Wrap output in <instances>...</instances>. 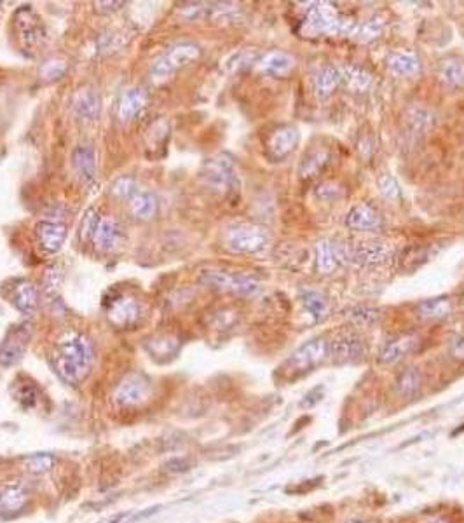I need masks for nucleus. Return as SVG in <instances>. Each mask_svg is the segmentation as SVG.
Here are the masks:
<instances>
[{
    "instance_id": "obj_33",
    "label": "nucleus",
    "mask_w": 464,
    "mask_h": 523,
    "mask_svg": "<svg viewBox=\"0 0 464 523\" xmlns=\"http://www.w3.org/2000/svg\"><path fill=\"white\" fill-rule=\"evenodd\" d=\"M327 160H328V152H325V151L311 152V154L302 160L301 177L309 178V177H314V175H318L325 168Z\"/></svg>"
},
{
    "instance_id": "obj_34",
    "label": "nucleus",
    "mask_w": 464,
    "mask_h": 523,
    "mask_svg": "<svg viewBox=\"0 0 464 523\" xmlns=\"http://www.w3.org/2000/svg\"><path fill=\"white\" fill-rule=\"evenodd\" d=\"M440 78L447 86H459L464 82V63L463 61H447L441 65Z\"/></svg>"
},
{
    "instance_id": "obj_9",
    "label": "nucleus",
    "mask_w": 464,
    "mask_h": 523,
    "mask_svg": "<svg viewBox=\"0 0 464 523\" xmlns=\"http://www.w3.org/2000/svg\"><path fill=\"white\" fill-rule=\"evenodd\" d=\"M346 260L354 262L358 265H377L384 264L391 255V249L388 245L377 241L370 242H356L353 246H344Z\"/></svg>"
},
{
    "instance_id": "obj_46",
    "label": "nucleus",
    "mask_w": 464,
    "mask_h": 523,
    "mask_svg": "<svg viewBox=\"0 0 464 523\" xmlns=\"http://www.w3.org/2000/svg\"><path fill=\"white\" fill-rule=\"evenodd\" d=\"M428 523H448V522L445 520V518H433V520L428 522Z\"/></svg>"
},
{
    "instance_id": "obj_23",
    "label": "nucleus",
    "mask_w": 464,
    "mask_h": 523,
    "mask_svg": "<svg viewBox=\"0 0 464 523\" xmlns=\"http://www.w3.org/2000/svg\"><path fill=\"white\" fill-rule=\"evenodd\" d=\"M74 110L81 119L95 121L100 115V96L95 89L82 88L79 89L74 98Z\"/></svg>"
},
{
    "instance_id": "obj_3",
    "label": "nucleus",
    "mask_w": 464,
    "mask_h": 523,
    "mask_svg": "<svg viewBox=\"0 0 464 523\" xmlns=\"http://www.w3.org/2000/svg\"><path fill=\"white\" fill-rule=\"evenodd\" d=\"M271 242V235L260 225L241 223L229 229L226 235V246L234 253H260Z\"/></svg>"
},
{
    "instance_id": "obj_16",
    "label": "nucleus",
    "mask_w": 464,
    "mask_h": 523,
    "mask_svg": "<svg viewBox=\"0 0 464 523\" xmlns=\"http://www.w3.org/2000/svg\"><path fill=\"white\" fill-rule=\"evenodd\" d=\"M39 246L46 253H58L65 242L66 229L59 222H39L35 227Z\"/></svg>"
},
{
    "instance_id": "obj_26",
    "label": "nucleus",
    "mask_w": 464,
    "mask_h": 523,
    "mask_svg": "<svg viewBox=\"0 0 464 523\" xmlns=\"http://www.w3.org/2000/svg\"><path fill=\"white\" fill-rule=\"evenodd\" d=\"M340 84H344L351 91L361 93L370 88L372 77L360 66H340Z\"/></svg>"
},
{
    "instance_id": "obj_43",
    "label": "nucleus",
    "mask_w": 464,
    "mask_h": 523,
    "mask_svg": "<svg viewBox=\"0 0 464 523\" xmlns=\"http://www.w3.org/2000/svg\"><path fill=\"white\" fill-rule=\"evenodd\" d=\"M377 317H379V314H377V311H372V309H354L351 312V319L358 324H365V327L376 323Z\"/></svg>"
},
{
    "instance_id": "obj_21",
    "label": "nucleus",
    "mask_w": 464,
    "mask_h": 523,
    "mask_svg": "<svg viewBox=\"0 0 464 523\" xmlns=\"http://www.w3.org/2000/svg\"><path fill=\"white\" fill-rule=\"evenodd\" d=\"M147 96L141 89H128L121 95L117 105V117L121 122H131L144 112Z\"/></svg>"
},
{
    "instance_id": "obj_44",
    "label": "nucleus",
    "mask_w": 464,
    "mask_h": 523,
    "mask_svg": "<svg viewBox=\"0 0 464 523\" xmlns=\"http://www.w3.org/2000/svg\"><path fill=\"white\" fill-rule=\"evenodd\" d=\"M30 464V471H33V473H44V471H47L51 468L52 464V459L50 457V455H37V457H32L28 461Z\"/></svg>"
},
{
    "instance_id": "obj_13",
    "label": "nucleus",
    "mask_w": 464,
    "mask_h": 523,
    "mask_svg": "<svg viewBox=\"0 0 464 523\" xmlns=\"http://www.w3.org/2000/svg\"><path fill=\"white\" fill-rule=\"evenodd\" d=\"M124 233H122L121 223L115 218L108 216V218L100 220L98 227H96V233L93 235V242H95L96 248L100 252H114L119 245H121Z\"/></svg>"
},
{
    "instance_id": "obj_5",
    "label": "nucleus",
    "mask_w": 464,
    "mask_h": 523,
    "mask_svg": "<svg viewBox=\"0 0 464 523\" xmlns=\"http://www.w3.org/2000/svg\"><path fill=\"white\" fill-rule=\"evenodd\" d=\"M328 356V342L325 339L318 337L306 342L304 346L298 347L294 354L284 363V372L290 373L291 377H298L308 373L309 370L316 368L325 361Z\"/></svg>"
},
{
    "instance_id": "obj_30",
    "label": "nucleus",
    "mask_w": 464,
    "mask_h": 523,
    "mask_svg": "<svg viewBox=\"0 0 464 523\" xmlns=\"http://www.w3.org/2000/svg\"><path fill=\"white\" fill-rule=\"evenodd\" d=\"M422 386V375L417 368H407L400 373L398 380H396V392L402 398H412L419 392Z\"/></svg>"
},
{
    "instance_id": "obj_31",
    "label": "nucleus",
    "mask_w": 464,
    "mask_h": 523,
    "mask_svg": "<svg viewBox=\"0 0 464 523\" xmlns=\"http://www.w3.org/2000/svg\"><path fill=\"white\" fill-rule=\"evenodd\" d=\"M301 298H302V304H304L306 311L311 314V317H313L314 321L323 319V317L328 314L327 298H325L321 293H318V291H304Z\"/></svg>"
},
{
    "instance_id": "obj_29",
    "label": "nucleus",
    "mask_w": 464,
    "mask_h": 523,
    "mask_svg": "<svg viewBox=\"0 0 464 523\" xmlns=\"http://www.w3.org/2000/svg\"><path fill=\"white\" fill-rule=\"evenodd\" d=\"M72 163H74V168H76V171L79 173V177H81L82 180L89 182L95 178L96 160H95V152H93V148L77 147L76 151H74Z\"/></svg>"
},
{
    "instance_id": "obj_24",
    "label": "nucleus",
    "mask_w": 464,
    "mask_h": 523,
    "mask_svg": "<svg viewBox=\"0 0 464 523\" xmlns=\"http://www.w3.org/2000/svg\"><path fill=\"white\" fill-rule=\"evenodd\" d=\"M389 70H391L395 76L400 77H412L419 72V59L414 52H405L398 51L393 52L388 59Z\"/></svg>"
},
{
    "instance_id": "obj_39",
    "label": "nucleus",
    "mask_w": 464,
    "mask_h": 523,
    "mask_svg": "<svg viewBox=\"0 0 464 523\" xmlns=\"http://www.w3.org/2000/svg\"><path fill=\"white\" fill-rule=\"evenodd\" d=\"M59 285H62V276L56 269H47L46 276H44V293L47 298L54 297L58 293Z\"/></svg>"
},
{
    "instance_id": "obj_6",
    "label": "nucleus",
    "mask_w": 464,
    "mask_h": 523,
    "mask_svg": "<svg viewBox=\"0 0 464 523\" xmlns=\"http://www.w3.org/2000/svg\"><path fill=\"white\" fill-rule=\"evenodd\" d=\"M201 178L208 187L222 194H229L239 187L238 175H236L234 163L227 155H216L209 159L203 166Z\"/></svg>"
},
{
    "instance_id": "obj_15",
    "label": "nucleus",
    "mask_w": 464,
    "mask_h": 523,
    "mask_svg": "<svg viewBox=\"0 0 464 523\" xmlns=\"http://www.w3.org/2000/svg\"><path fill=\"white\" fill-rule=\"evenodd\" d=\"M26 327H18L11 331L9 339L0 346V365L11 366L23 358L30 335Z\"/></svg>"
},
{
    "instance_id": "obj_22",
    "label": "nucleus",
    "mask_w": 464,
    "mask_h": 523,
    "mask_svg": "<svg viewBox=\"0 0 464 523\" xmlns=\"http://www.w3.org/2000/svg\"><path fill=\"white\" fill-rule=\"evenodd\" d=\"M28 492L21 483H9L0 488V513L16 515L26 504Z\"/></svg>"
},
{
    "instance_id": "obj_35",
    "label": "nucleus",
    "mask_w": 464,
    "mask_h": 523,
    "mask_svg": "<svg viewBox=\"0 0 464 523\" xmlns=\"http://www.w3.org/2000/svg\"><path fill=\"white\" fill-rule=\"evenodd\" d=\"M100 220H102V216H100V213L96 211L95 208H89L88 211H86V215L82 216L81 222V237L84 239V241H93V235L96 233V227H98Z\"/></svg>"
},
{
    "instance_id": "obj_45",
    "label": "nucleus",
    "mask_w": 464,
    "mask_h": 523,
    "mask_svg": "<svg viewBox=\"0 0 464 523\" xmlns=\"http://www.w3.org/2000/svg\"><path fill=\"white\" fill-rule=\"evenodd\" d=\"M451 354L456 360L464 361V335H458L451 342Z\"/></svg>"
},
{
    "instance_id": "obj_1",
    "label": "nucleus",
    "mask_w": 464,
    "mask_h": 523,
    "mask_svg": "<svg viewBox=\"0 0 464 523\" xmlns=\"http://www.w3.org/2000/svg\"><path fill=\"white\" fill-rule=\"evenodd\" d=\"M52 366L66 384L77 386L89 375L93 366L91 343L82 335H66L52 351Z\"/></svg>"
},
{
    "instance_id": "obj_27",
    "label": "nucleus",
    "mask_w": 464,
    "mask_h": 523,
    "mask_svg": "<svg viewBox=\"0 0 464 523\" xmlns=\"http://www.w3.org/2000/svg\"><path fill=\"white\" fill-rule=\"evenodd\" d=\"M129 211L138 220H151L157 213V199L151 192H140L138 190L129 199Z\"/></svg>"
},
{
    "instance_id": "obj_14",
    "label": "nucleus",
    "mask_w": 464,
    "mask_h": 523,
    "mask_svg": "<svg viewBox=\"0 0 464 523\" xmlns=\"http://www.w3.org/2000/svg\"><path fill=\"white\" fill-rule=\"evenodd\" d=\"M14 21H16V28L20 32V39L25 47H33L40 42V39L44 37L42 25L39 23V20L32 13V9L21 7L16 13V20Z\"/></svg>"
},
{
    "instance_id": "obj_19",
    "label": "nucleus",
    "mask_w": 464,
    "mask_h": 523,
    "mask_svg": "<svg viewBox=\"0 0 464 523\" xmlns=\"http://www.w3.org/2000/svg\"><path fill=\"white\" fill-rule=\"evenodd\" d=\"M346 262V252L342 245L332 241H321L316 246V271L320 274H332L337 265Z\"/></svg>"
},
{
    "instance_id": "obj_12",
    "label": "nucleus",
    "mask_w": 464,
    "mask_h": 523,
    "mask_svg": "<svg viewBox=\"0 0 464 523\" xmlns=\"http://www.w3.org/2000/svg\"><path fill=\"white\" fill-rule=\"evenodd\" d=\"M298 138H301V134L294 126H282V128L272 131V134L267 140L269 155L276 160L283 159L297 147Z\"/></svg>"
},
{
    "instance_id": "obj_8",
    "label": "nucleus",
    "mask_w": 464,
    "mask_h": 523,
    "mask_svg": "<svg viewBox=\"0 0 464 523\" xmlns=\"http://www.w3.org/2000/svg\"><path fill=\"white\" fill-rule=\"evenodd\" d=\"M108 321L117 328H131L140 323L144 316L141 304L133 297H119L110 302L108 307Z\"/></svg>"
},
{
    "instance_id": "obj_20",
    "label": "nucleus",
    "mask_w": 464,
    "mask_h": 523,
    "mask_svg": "<svg viewBox=\"0 0 464 523\" xmlns=\"http://www.w3.org/2000/svg\"><path fill=\"white\" fill-rule=\"evenodd\" d=\"M258 69L262 74L272 77H283L291 72L295 65V59L284 51H269L258 59Z\"/></svg>"
},
{
    "instance_id": "obj_2",
    "label": "nucleus",
    "mask_w": 464,
    "mask_h": 523,
    "mask_svg": "<svg viewBox=\"0 0 464 523\" xmlns=\"http://www.w3.org/2000/svg\"><path fill=\"white\" fill-rule=\"evenodd\" d=\"M304 30L313 35H356L358 26L354 21L346 20L328 4H316L309 9L304 20Z\"/></svg>"
},
{
    "instance_id": "obj_38",
    "label": "nucleus",
    "mask_w": 464,
    "mask_h": 523,
    "mask_svg": "<svg viewBox=\"0 0 464 523\" xmlns=\"http://www.w3.org/2000/svg\"><path fill=\"white\" fill-rule=\"evenodd\" d=\"M255 61H257V52L239 51V52H236L234 58L229 61V69H231V72H239V70L248 69V66Z\"/></svg>"
},
{
    "instance_id": "obj_42",
    "label": "nucleus",
    "mask_w": 464,
    "mask_h": 523,
    "mask_svg": "<svg viewBox=\"0 0 464 523\" xmlns=\"http://www.w3.org/2000/svg\"><path fill=\"white\" fill-rule=\"evenodd\" d=\"M65 70H66L65 63L54 61V59H52V61L44 63V66L40 69V76L46 78V81H52V78L63 77Z\"/></svg>"
},
{
    "instance_id": "obj_7",
    "label": "nucleus",
    "mask_w": 464,
    "mask_h": 523,
    "mask_svg": "<svg viewBox=\"0 0 464 523\" xmlns=\"http://www.w3.org/2000/svg\"><path fill=\"white\" fill-rule=\"evenodd\" d=\"M199 281L204 286L211 288V290L224 291V293H234L248 297L258 291V285L253 283L252 279L245 278V276L234 274V272L226 271H204L201 272Z\"/></svg>"
},
{
    "instance_id": "obj_25",
    "label": "nucleus",
    "mask_w": 464,
    "mask_h": 523,
    "mask_svg": "<svg viewBox=\"0 0 464 523\" xmlns=\"http://www.w3.org/2000/svg\"><path fill=\"white\" fill-rule=\"evenodd\" d=\"M340 84V66L327 65L314 77V89L320 98H328Z\"/></svg>"
},
{
    "instance_id": "obj_37",
    "label": "nucleus",
    "mask_w": 464,
    "mask_h": 523,
    "mask_svg": "<svg viewBox=\"0 0 464 523\" xmlns=\"http://www.w3.org/2000/svg\"><path fill=\"white\" fill-rule=\"evenodd\" d=\"M384 28V21L381 20V18H373V20L366 21L365 25L358 26V39L363 40V42H369V40H373L377 39V37L381 35V32H383Z\"/></svg>"
},
{
    "instance_id": "obj_11",
    "label": "nucleus",
    "mask_w": 464,
    "mask_h": 523,
    "mask_svg": "<svg viewBox=\"0 0 464 523\" xmlns=\"http://www.w3.org/2000/svg\"><path fill=\"white\" fill-rule=\"evenodd\" d=\"M149 396V382L141 375H129L115 389V401L121 406H134Z\"/></svg>"
},
{
    "instance_id": "obj_32",
    "label": "nucleus",
    "mask_w": 464,
    "mask_h": 523,
    "mask_svg": "<svg viewBox=\"0 0 464 523\" xmlns=\"http://www.w3.org/2000/svg\"><path fill=\"white\" fill-rule=\"evenodd\" d=\"M452 311V305L447 298H433V300H426L419 305V316L424 319H441V317L448 316Z\"/></svg>"
},
{
    "instance_id": "obj_4",
    "label": "nucleus",
    "mask_w": 464,
    "mask_h": 523,
    "mask_svg": "<svg viewBox=\"0 0 464 523\" xmlns=\"http://www.w3.org/2000/svg\"><path fill=\"white\" fill-rule=\"evenodd\" d=\"M201 56L199 46L192 42H182L171 47L170 51L164 52L161 58H157L152 65L151 74L156 81H164L170 76H173L177 70L183 69V66L190 65V63L197 61Z\"/></svg>"
},
{
    "instance_id": "obj_28",
    "label": "nucleus",
    "mask_w": 464,
    "mask_h": 523,
    "mask_svg": "<svg viewBox=\"0 0 464 523\" xmlns=\"http://www.w3.org/2000/svg\"><path fill=\"white\" fill-rule=\"evenodd\" d=\"M13 302L18 309L23 314L32 316L37 311V290L32 283L21 281L18 283V286H14L13 291Z\"/></svg>"
},
{
    "instance_id": "obj_47",
    "label": "nucleus",
    "mask_w": 464,
    "mask_h": 523,
    "mask_svg": "<svg viewBox=\"0 0 464 523\" xmlns=\"http://www.w3.org/2000/svg\"><path fill=\"white\" fill-rule=\"evenodd\" d=\"M346 523H366V522H361V520H349V522H346Z\"/></svg>"
},
{
    "instance_id": "obj_41",
    "label": "nucleus",
    "mask_w": 464,
    "mask_h": 523,
    "mask_svg": "<svg viewBox=\"0 0 464 523\" xmlns=\"http://www.w3.org/2000/svg\"><path fill=\"white\" fill-rule=\"evenodd\" d=\"M16 396H18V399H20V401H23L25 409H26V406L30 409V406L35 405V403L39 401V398H40L39 391H37L35 387L32 386V384H26V382L20 387V389L16 391Z\"/></svg>"
},
{
    "instance_id": "obj_18",
    "label": "nucleus",
    "mask_w": 464,
    "mask_h": 523,
    "mask_svg": "<svg viewBox=\"0 0 464 523\" xmlns=\"http://www.w3.org/2000/svg\"><path fill=\"white\" fill-rule=\"evenodd\" d=\"M419 346V339L415 335H402V337L391 340L381 351L379 361L383 365H396L412 354Z\"/></svg>"
},
{
    "instance_id": "obj_17",
    "label": "nucleus",
    "mask_w": 464,
    "mask_h": 523,
    "mask_svg": "<svg viewBox=\"0 0 464 523\" xmlns=\"http://www.w3.org/2000/svg\"><path fill=\"white\" fill-rule=\"evenodd\" d=\"M346 223L349 229L358 230V233H373V230L381 229L383 218L369 204H356V206L351 209L349 215H347Z\"/></svg>"
},
{
    "instance_id": "obj_10",
    "label": "nucleus",
    "mask_w": 464,
    "mask_h": 523,
    "mask_svg": "<svg viewBox=\"0 0 464 523\" xmlns=\"http://www.w3.org/2000/svg\"><path fill=\"white\" fill-rule=\"evenodd\" d=\"M328 354L337 363H351L358 361L365 354V343L354 334H340L328 346Z\"/></svg>"
},
{
    "instance_id": "obj_40",
    "label": "nucleus",
    "mask_w": 464,
    "mask_h": 523,
    "mask_svg": "<svg viewBox=\"0 0 464 523\" xmlns=\"http://www.w3.org/2000/svg\"><path fill=\"white\" fill-rule=\"evenodd\" d=\"M379 190L383 196L389 197V199H398L400 197L398 183H396L395 178L389 177V175H383V177L379 178Z\"/></svg>"
},
{
    "instance_id": "obj_36",
    "label": "nucleus",
    "mask_w": 464,
    "mask_h": 523,
    "mask_svg": "<svg viewBox=\"0 0 464 523\" xmlns=\"http://www.w3.org/2000/svg\"><path fill=\"white\" fill-rule=\"evenodd\" d=\"M137 192H138L137 183H134L133 178H129V177L117 178V180L114 182V185H112V194H114L117 199L129 201Z\"/></svg>"
}]
</instances>
